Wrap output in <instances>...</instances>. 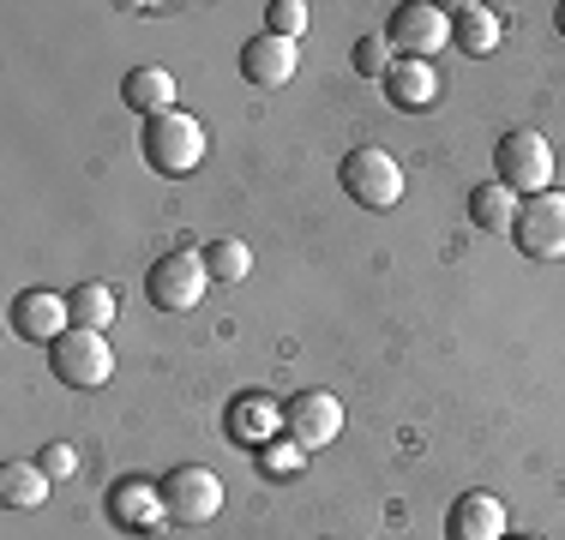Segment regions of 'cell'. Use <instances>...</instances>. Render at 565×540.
Returning a JSON list of instances; mask_svg holds the SVG:
<instances>
[{"label":"cell","instance_id":"12","mask_svg":"<svg viewBox=\"0 0 565 540\" xmlns=\"http://www.w3.org/2000/svg\"><path fill=\"white\" fill-rule=\"evenodd\" d=\"M446 540H505V505L493 493H463L446 510Z\"/></svg>","mask_w":565,"mask_h":540},{"label":"cell","instance_id":"2","mask_svg":"<svg viewBox=\"0 0 565 540\" xmlns=\"http://www.w3.org/2000/svg\"><path fill=\"white\" fill-rule=\"evenodd\" d=\"M493 181L511 186V193L535 198L554 186V144L542 139L535 127H511L500 144H493Z\"/></svg>","mask_w":565,"mask_h":540},{"label":"cell","instance_id":"25","mask_svg":"<svg viewBox=\"0 0 565 540\" xmlns=\"http://www.w3.org/2000/svg\"><path fill=\"white\" fill-rule=\"evenodd\" d=\"M36 468H43L49 480H66L78 468V456H73V444H43V456H36Z\"/></svg>","mask_w":565,"mask_h":540},{"label":"cell","instance_id":"5","mask_svg":"<svg viewBox=\"0 0 565 540\" xmlns=\"http://www.w3.org/2000/svg\"><path fill=\"white\" fill-rule=\"evenodd\" d=\"M338 181H343V193L355 198V205H367V210H392L403 198V169H397V156L380 151V144L349 151L343 169H338Z\"/></svg>","mask_w":565,"mask_h":540},{"label":"cell","instance_id":"24","mask_svg":"<svg viewBox=\"0 0 565 540\" xmlns=\"http://www.w3.org/2000/svg\"><path fill=\"white\" fill-rule=\"evenodd\" d=\"M385 66H392V43H385V36H361L355 43V73L361 78H385Z\"/></svg>","mask_w":565,"mask_h":540},{"label":"cell","instance_id":"14","mask_svg":"<svg viewBox=\"0 0 565 540\" xmlns=\"http://www.w3.org/2000/svg\"><path fill=\"white\" fill-rule=\"evenodd\" d=\"M277 426H282V409H277V397H265V390H247V397L228 402V439H241V444H271Z\"/></svg>","mask_w":565,"mask_h":540},{"label":"cell","instance_id":"11","mask_svg":"<svg viewBox=\"0 0 565 540\" xmlns=\"http://www.w3.org/2000/svg\"><path fill=\"white\" fill-rule=\"evenodd\" d=\"M12 331L24 336V343H55V336L73 331V313H66V294H49V289H24L19 301H12Z\"/></svg>","mask_w":565,"mask_h":540},{"label":"cell","instance_id":"13","mask_svg":"<svg viewBox=\"0 0 565 540\" xmlns=\"http://www.w3.org/2000/svg\"><path fill=\"white\" fill-rule=\"evenodd\" d=\"M380 85H385V102L403 108V115H422V108L439 97V73H434V61H392Z\"/></svg>","mask_w":565,"mask_h":540},{"label":"cell","instance_id":"6","mask_svg":"<svg viewBox=\"0 0 565 540\" xmlns=\"http://www.w3.org/2000/svg\"><path fill=\"white\" fill-rule=\"evenodd\" d=\"M205 259L199 252H163L151 270H145V301L157 313H186V306L205 301Z\"/></svg>","mask_w":565,"mask_h":540},{"label":"cell","instance_id":"26","mask_svg":"<svg viewBox=\"0 0 565 540\" xmlns=\"http://www.w3.org/2000/svg\"><path fill=\"white\" fill-rule=\"evenodd\" d=\"M554 24H559V36H565V0H559V12H554Z\"/></svg>","mask_w":565,"mask_h":540},{"label":"cell","instance_id":"16","mask_svg":"<svg viewBox=\"0 0 565 540\" xmlns=\"http://www.w3.org/2000/svg\"><path fill=\"white\" fill-rule=\"evenodd\" d=\"M109 517L120 529H157V522H163V493L145 486V480H120L109 493Z\"/></svg>","mask_w":565,"mask_h":540},{"label":"cell","instance_id":"21","mask_svg":"<svg viewBox=\"0 0 565 540\" xmlns=\"http://www.w3.org/2000/svg\"><path fill=\"white\" fill-rule=\"evenodd\" d=\"M199 259H205L211 282H241L253 270V252L241 247V240H211V247H199Z\"/></svg>","mask_w":565,"mask_h":540},{"label":"cell","instance_id":"22","mask_svg":"<svg viewBox=\"0 0 565 540\" xmlns=\"http://www.w3.org/2000/svg\"><path fill=\"white\" fill-rule=\"evenodd\" d=\"M301 463H307V451L295 439H271V444H259V475H271V480H289V475H301Z\"/></svg>","mask_w":565,"mask_h":540},{"label":"cell","instance_id":"1","mask_svg":"<svg viewBox=\"0 0 565 540\" xmlns=\"http://www.w3.org/2000/svg\"><path fill=\"white\" fill-rule=\"evenodd\" d=\"M145 162H151L157 174H169V181H181V174H193L199 162H205V127H199L186 108H169V115L145 120V139H139Z\"/></svg>","mask_w":565,"mask_h":540},{"label":"cell","instance_id":"19","mask_svg":"<svg viewBox=\"0 0 565 540\" xmlns=\"http://www.w3.org/2000/svg\"><path fill=\"white\" fill-rule=\"evenodd\" d=\"M49 498V475L36 463H0V505L7 510H36Z\"/></svg>","mask_w":565,"mask_h":540},{"label":"cell","instance_id":"7","mask_svg":"<svg viewBox=\"0 0 565 540\" xmlns=\"http://www.w3.org/2000/svg\"><path fill=\"white\" fill-rule=\"evenodd\" d=\"M385 43H392L397 61H434V54L451 43V12L446 7H427V0H409V7L392 12Z\"/></svg>","mask_w":565,"mask_h":540},{"label":"cell","instance_id":"9","mask_svg":"<svg viewBox=\"0 0 565 540\" xmlns=\"http://www.w3.org/2000/svg\"><path fill=\"white\" fill-rule=\"evenodd\" d=\"M338 432H343V402L331 390H301V397L282 402V439H295L307 456L338 444Z\"/></svg>","mask_w":565,"mask_h":540},{"label":"cell","instance_id":"20","mask_svg":"<svg viewBox=\"0 0 565 540\" xmlns=\"http://www.w3.org/2000/svg\"><path fill=\"white\" fill-rule=\"evenodd\" d=\"M469 216H476V228H488V235H511V223H518V193L500 181L476 186V193H469Z\"/></svg>","mask_w":565,"mask_h":540},{"label":"cell","instance_id":"18","mask_svg":"<svg viewBox=\"0 0 565 540\" xmlns=\"http://www.w3.org/2000/svg\"><path fill=\"white\" fill-rule=\"evenodd\" d=\"M66 313H73V331H109L120 301H115L109 282H78V289L66 294Z\"/></svg>","mask_w":565,"mask_h":540},{"label":"cell","instance_id":"27","mask_svg":"<svg viewBox=\"0 0 565 540\" xmlns=\"http://www.w3.org/2000/svg\"><path fill=\"white\" fill-rule=\"evenodd\" d=\"M505 540H511V534H505ZM518 540H542V534H518Z\"/></svg>","mask_w":565,"mask_h":540},{"label":"cell","instance_id":"4","mask_svg":"<svg viewBox=\"0 0 565 540\" xmlns=\"http://www.w3.org/2000/svg\"><path fill=\"white\" fill-rule=\"evenodd\" d=\"M157 493H163V517L181 522V529H199V522H211L223 510V480L211 475L205 463L169 468V475L157 480Z\"/></svg>","mask_w":565,"mask_h":540},{"label":"cell","instance_id":"8","mask_svg":"<svg viewBox=\"0 0 565 540\" xmlns=\"http://www.w3.org/2000/svg\"><path fill=\"white\" fill-rule=\"evenodd\" d=\"M511 240H518V252H530V259H565V193H535L518 205V223H511Z\"/></svg>","mask_w":565,"mask_h":540},{"label":"cell","instance_id":"15","mask_svg":"<svg viewBox=\"0 0 565 540\" xmlns=\"http://www.w3.org/2000/svg\"><path fill=\"white\" fill-rule=\"evenodd\" d=\"M120 97H127L132 115L157 120V115H169V108H174V73H169V66H132V73L120 78Z\"/></svg>","mask_w":565,"mask_h":540},{"label":"cell","instance_id":"3","mask_svg":"<svg viewBox=\"0 0 565 540\" xmlns=\"http://www.w3.org/2000/svg\"><path fill=\"white\" fill-rule=\"evenodd\" d=\"M49 372L66 390H97L115 378V348L103 343V331H66L49 343Z\"/></svg>","mask_w":565,"mask_h":540},{"label":"cell","instance_id":"23","mask_svg":"<svg viewBox=\"0 0 565 540\" xmlns=\"http://www.w3.org/2000/svg\"><path fill=\"white\" fill-rule=\"evenodd\" d=\"M265 31L282 36V43H295V36L307 31V0H271V7H265Z\"/></svg>","mask_w":565,"mask_h":540},{"label":"cell","instance_id":"10","mask_svg":"<svg viewBox=\"0 0 565 540\" xmlns=\"http://www.w3.org/2000/svg\"><path fill=\"white\" fill-rule=\"evenodd\" d=\"M295 66H301V48L282 43V36H271V31H259V36H247V43H241V78H247V85H259V90L289 85Z\"/></svg>","mask_w":565,"mask_h":540},{"label":"cell","instance_id":"17","mask_svg":"<svg viewBox=\"0 0 565 540\" xmlns=\"http://www.w3.org/2000/svg\"><path fill=\"white\" fill-rule=\"evenodd\" d=\"M451 12V43L463 48V54H493L500 48V12L493 7H446Z\"/></svg>","mask_w":565,"mask_h":540}]
</instances>
